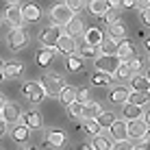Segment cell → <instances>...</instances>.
<instances>
[{
  "instance_id": "6da1fadb",
  "label": "cell",
  "mask_w": 150,
  "mask_h": 150,
  "mask_svg": "<svg viewBox=\"0 0 150 150\" xmlns=\"http://www.w3.org/2000/svg\"><path fill=\"white\" fill-rule=\"evenodd\" d=\"M122 63H124V61H122L117 54H105V52H102V54L96 57V63H94V65H96L98 72H105V74L113 76V74H115V70L120 68Z\"/></svg>"
},
{
  "instance_id": "7a4b0ae2",
  "label": "cell",
  "mask_w": 150,
  "mask_h": 150,
  "mask_svg": "<svg viewBox=\"0 0 150 150\" xmlns=\"http://www.w3.org/2000/svg\"><path fill=\"white\" fill-rule=\"evenodd\" d=\"M150 126L144 122V117H137V120H126V137L135 139V142H144L148 137Z\"/></svg>"
},
{
  "instance_id": "3957f363",
  "label": "cell",
  "mask_w": 150,
  "mask_h": 150,
  "mask_svg": "<svg viewBox=\"0 0 150 150\" xmlns=\"http://www.w3.org/2000/svg\"><path fill=\"white\" fill-rule=\"evenodd\" d=\"M74 18V11L68 7L65 2H59L50 9V24H57V26H65L70 20Z\"/></svg>"
},
{
  "instance_id": "277c9868",
  "label": "cell",
  "mask_w": 150,
  "mask_h": 150,
  "mask_svg": "<svg viewBox=\"0 0 150 150\" xmlns=\"http://www.w3.org/2000/svg\"><path fill=\"white\" fill-rule=\"evenodd\" d=\"M22 96L26 98L28 102H41L46 98V89H44V85H41V81H28V83H24L22 85Z\"/></svg>"
},
{
  "instance_id": "5b68a950",
  "label": "cell",
  "mask_w": 150,
  "mask_h": 150,
  "mask_svg": "<svg viewBox=\"0 0 150 150\" xmlns=\"http://www.w3.org/2000/svg\"><path fill=\"white\" fill-rule=\"evenodd\" d=\"M41 85L46 89V96H59V91L63 89V76L57 74V72H48L41 79Z\"/></svg>"
},
{
  "instance_id": "8992f818",
  "label": "cell",
  "mask_w": 150,
  "mask_h": 150,
  "mask_svg": "<svg viewBox=\"0 0 150 150\" xmlns=\"http://www.w3.org/2000/svg\"><path fill=\"white\" fill-rule=\"evenodd\" d=\"M61 35H63L61 26H57V24H50V26H46V28L39 33V44L44 46V48H54Z\"/></svg>"
},
{
  "instance_id": "52a82bcc",
  "label": "cell",
  "mask_w": 150,
  "mask_h": 150,
  "mask_svg": "<svg viewBox=\"0 0 150 150\" xmlns=\"http://www.w3.org/2000/svg\"><path fill=\"white\" fill-rule=\"evenodd\" d=\"M57 52L63 54V57H70V54H76V50H79V46H76V37H72V35L63 33L57 41Z\"/></svg>"
},
{
  "instance_id": "ba28073f",
  "label": "cell",
  "mask_w": 150,
  "mask_h": 150,
  "mask_svg": "<svg viewBox=\"0 0 150 150\" xmlns=\"http://www.w3.org/2000/svg\"><path fill=\"white\" fill-rule=\"evenodd\" d=\"M7 44H9L11 50H22L24 46L28 44V33L24 28H13L11 33H9V37H7Z\"/></svg>"
},
{
  "instance_id": "9c48e42d",
  "label": "cell",
  "mask_w": 150,
  "mask_h": 150,
  "mask_svg": "<svg viewBox=\"0 0 150 150\" xmlns=\"http://www.w3.org/2000/svg\"><path fill=\"white\" fill-rule=\"evenodd\" d=\"M4 22H7L11 28H22V24H24L22 9H20L18 4H9L7 11H4Z\"/></svg>"
},
{
  "instance_id": "30bf717a",
  "label": "cell",
  "mask_w": 150,
  "mask_h": 150,
  "mask_svg": "<svg viewBox=\"0 0 150 150\" xmlns=\"http://www.w3.org/2000/svg\"><path fill=\"white\" fill-rule=\"evenodd\" d=\"M22 115V111H20V107L18 105H13V102H4V107H2V111H0V117H2L7 124H13V122H18V117Z\"/></svg>"
},
{
  "instance_id": "8fae6325",
  "label": "cell",
  "mask_w": 150,
  "mask_h": 150,
  "mask_svg": "<svg viewBox=\"0 0 150 150\" xmlns=\"http://www.w3.org/2000/svg\"><path fill=\"white\" fill-rule=\"evenodd\" d=\"M133 52H135V44H133L131 39L124 37V39L117 41V50H115V54L120 57L122 61H128V59L133 57Z\"/></svg>"
},
{
  "instance_id": "7c38bea8",
  "label": "cell",
  "mask_w": 150,
  "mask_h": 150,
  "mask_svg": "<svg viewBox=\"0 0 150 150\" xmlns=\"http://www.w3.org/2000/svg\"><path fill=\"white\" fill-rule=\"evenodd\" d=\"M46 144L52 148H63L65 146V133L59 131V128H50L46 133Z\"/></svg>"
},
{
  "instance_id": "4fadbf2b",
  "label": "cell",
  "mask_w": 150,
  "mask_h": 150,
  "mask_svg": "<svg viewBox=\"0 0 150 150\" xmlns=\"http://www.w3.org/2000/svg\"><path fill=\"white\" fill-rule=\"evenodd\" d=\"M109 133H111V139H115V142H120V139H126V120H120V117H115L113 124L109 126Z\"/></svg>"
},
{
  "instance_id": "5bb4252c",
  "label": "cell",
  "mask_w": 150,
  "mask_h": 150,
  "mask_svg": "<svg viewBox=\"0 0 150 150\" xmlns=\"http://www.w3.org/2000/svg\"><path fill=\"white\" fill-rule=\"evenodd\" d=\"M22 9V15H24V22H37V20L41 18V9L37 7L35 2H26Z\"/></svg>"
},
{
  "instance_id": "9a60e30c",
  "label": "cell",
  "mask_w": 150,
  "mask_h": 150,
  "mask_svg": "<svg viewBox=\"0 0 150 150\" xmlns=\"http://www.w3.org/2000/svg\"><path fill=\"white\" fill-rule=\"evenodd\" d=\"M122 115H124V120L144 117V107H137V105H133V102H124L122 105Z\"/></svg>"
},
{
  "instance_id": "2e32d148",
  "label": "cell",
  "mask_w": 150,
  "mask_h": 150,
  "mask_svg": "<svg viewBox=\"0 0 150 150\" xmlns=\"http://www.w3.org/2000/svg\"><path fill=\"white\" fill-rule=\"evenodd\" d=\"M83 37H85V44H89V46H100L105 33H102L98 26H91V28H87V30H83Z\"/></svg>"
},
{
  "instance_id": "e0dca14e",
  "label": "cell",
  "mask_w": 150,
  "mask_h": 150,
  "mask_svg": "<svg viewBox=\"0 0 150 150\" xmlns=\"http://www.w3.org/2000/svg\"><path fill=\"white\" fill-rule=\"evenodd\" d=\"M91 148H94V150H113L111 135H102V133L94 135V139H91Z\"/></svg>"
},
{
  "instance_id": "ac0fdd59",
  "label": "cell",
  "mask_w": 150,
  "mask_h": 150,
  "mask_svg": "<svg viewBox=\"0 0 150 150\" xmlns=\"http://www.w3.org/2000/svg\"><path fill=\"white\" fill-rule=\"evenodd\" d=\"M22 122L26 124L28 128H41V126H44V120H41L39 111H26L22 115Z\"/></svg>"
},
{
  "instance_id": "d6986e66",
  "label": "cell",
  "mask_w": 150,
  "mask_h": 150,
  "mask_svg": "<svg viewBox=\"0 0 150 150\" xmlns=\"http://www.w3.org/2000/svg\"><path fill=\"white\" fill-rule=\"evenodd\" d=\"M28 131H30V128H28L24 122H22V124H15V126L11 128V137H13L18 144H26V142H28V137H30V135H28Z\"/></svg>"
},
{
  "instance_id": "ffe728a7",
  "label": "cell",
  "mask_w": 150,
  "mask_h": 150,
  "mask_svg": "<svg viewBox=\"0 0 150 150\" xmlns=\"http://www.w3.org/2000/svg\"><path fill=\"white\" fill-rule=\"evenodd\" d=\"M111 9L109 0H89V11L96 15V18H105V13Z\"/></svg>"
},
{
  "instance_id": "44dd1931",
  "label": "cell",
  "mask_w": 150,
  "mask_h": 150,
  "mask_svg": "<svg viewBox=\"0 0 150 150\" xmlns=\"http://www.w3.org/2000/svg\"><path fill=\"white\" fill-rule=\"evenodd\" d=\"M128 94H131V91L126 89V87H113L111 89V94H109V100L111 102H115V105H124V102L128 100Z\"/></svg>"
},
{
  "instance_id": "7402d4cb",
  "label": "cell",
  "mask_w": 150,
  "mask_h": 150,
  "mask_svg": "<svg viewBox=\"0 0 150 150\" xmlns=\"http://www.w3.org/2000/svg\"><path fill=\"white\" fill-rule=\"evenodd\" d=\"M22 72H24V65L20 63V61H9V63H4V79H18Z\"/></svg>"
},
{
  "instance_id": "603a6c76",
  "label": "cell",
  "mask_w": 150,
  "mask_h": 150,
  "mask_svg": "<svg viewBox=\"0 0 150 150\" xmlns=\"http://www.w3.org/2000/svg\"><path fill=\"white\" fill-rule=\"evenodd\" d=\"M131 87H133V91H148V89H150V81H148V76L133 74V76H131Z\"/></svg>"
},
{
  "instance_id": "cb8c5ba5",
  "label": "cell",
  "mask_w": 150,
  "mask_h": 150,
  "mask_svg": "<svg viewBox=\"0 0 150 150\" xmlns=\"http://www.w3.org/2000/svg\"><path fill=\"white\" fill-rule=\"evenodd\" d=\"M54 50L52 48H41L39 52H37V65H41V68H48L50 63L54 61Z\"/></svg>"
},
{
  "instance_id": "d4e9b609",
  "label": "cell",
  "mask_w": 150,
  "mask_h": 150,
  "mask_svg": "<svg viewBox=\"0 0 150 150\" xmlns=\"http://www.w3.org/2000/svg\"><path fill=\"white\" fill-rule=\"evenodd\" d=\"M76 91H79L76 87H72V85H63V89L59 91V96H57V98H59V100L63 102L65 107H68L70 102H74V100H76Z\"/></svg>"
},
{
  "instance_id": "484cf974",
  "label": "cell",
  "mask_w": 150,
  "mask_h": 150,
  "mask_svg": "<svg viewBox=\"0 0 150 150\" xmlns=\"http://www.w3.org/2000/svg\"><path fill=\"white\" fill-rule=\"evenodd\" d=\"M83 30H85V26H83V22L76 18V15L70 20L68 24H65V33L72 35V37H79V35H83Z\"/></svg>"
},
{
  "instance_id": "4316f807",
  "label": "cell",
  "mask_w": 150,
  "mask_h": 150,
  "mask_svg": "<svg viewBox=\"0 0 150 150\" xmlns=\"http://www.w3.org/2000/svg\"><path fill=\"white\" fill-rule=\"evenodd\" d=\"M126 102H133V105H137V107H146L150 102V96H148V91H131Z\"/></svg>"
},
{
  "instance_id": "83f0119b",
  "label": "cell",
  "mask_w": 150,
  "mask_h": 150,
  "mask_svg": "<svg viewBox=\"0 0 150 150\" xmlns=\"http://www.w3.org/2000/svg\"><path fill=\"white\" fill-rule=\"evenodd\" d=\"M109 37H113L115 41H120V39H124L126 37V26L117 20V22H113V24H109Z\"/></svg>"
},
{
  "instance_id": "f1b7e54d",
  "label": "cell",
  "mask_w": 150,
  "mask_h": 150,
  "mask_svg": "<svg viewBox=\"0 0 150 150\" xmlns=\"http://www.w3.org/2000/svg\"><path fill=\"white\" fill-rule=\"evenodd\" d=\"M65 68H68V72H81L83 70V57L81 54H70L65 59Z\"/></svg>"
},
{
  "instance_id": "f546056e",
  "label": "cell",
  "mask_w": 150,
  "mask_h": 150,
  "mask_svg": "<svg viewBox=\"0 0 150 150\" xmlns=\"http://www.w3.org/2000/svg\"><path fill=\"white\" fill-rule=\"evenodd\" d=\"M85 120V124H83V128H85L89 135H98V133H102V126L98 124L96 117H83Z\"/></svg>"
},
{
  "instance_id": "4dcf8cb0",
  "label": "cell",
  "mask_w": 150,
  "mask_h": 150,
  "mask_svg": "<svg viewBox=\"0 0 150 150\" xmlns=\"http://www.w3.org/2000/svg\"><path fill=\"white\" fill-rule=\"evenodd\" d=\"M111 83V76L109 74H105V72H94L91 74V85H96V87H107Z\"/></svg>"
},
{
  "instance_id": "1f68e13d",
  "label": "cell",
  "mask_w": 150,
  "mask_h": 150,
  "mask_svg": "<svg viewBox=\"0 0 150 150\" xmlns=\"http://www.w3.org/2000/svg\"><path fill=\"white\" fill-rule=\"evenodd\" d=\"M100 50H102L105 54H115L117 41L113 39V37H102V41H100Z\"/></svg>"
},
{
  "instance_id": "d6a6232c",
  "label": "cell",
  "mask_w": 150,
  "mask_h": 150,
  "mask_svg": "<svg viewBox=\"0 0 150 150\" xmlns=\"http://www.w3.org/2000/svg\"><path fill=\"white\" fill-rule=\"evenodd\" d=\"M96 120H98V124L102 126V131H105V128H109L111 124H113V120H115V113H113V111H102Z\"/></svg>"
},
{
  "instance_id": "836d02e7",
  "label": "cell",
  "mask_w": 150,
  "mask_h": 150,
  "mask_svg": "<svg viewBox=\"0 0 150 150\" xmlns=\"http://www.w3.org/2000/svg\"><path fill=\"white\" fill-rule=\"evenodd\" d=\"M100 113H102V107L98 102H87L85 111H83V117H98Z\"/></svg>"
},
{
  "instance_id": "e575fe53",
  "label": "cell",
  "mask_w": 150,
  "mask_h": 150,
  "mask_svg": "<svg viewBox=\"0 0 150 150\" xmlns=\"http://www.w3.org/2000/svg\"><path fill=\"white\" fill-rule=\"evenodd\" d=\"M65 109H68V115H70V117H83L85 105H81L79 100H74V102H70V105L65 107Z\"/></svg>"
},
{
  "instance_id": "d590c367",
  "label": "cell",
  "mask_w": 150,
  "mask_h": 150,
  "mask_svg": "<svg viewBox=\"0 0 150 150\" xmlns=\"http://www.w3.org/2000/svg\"><path fill=\"white\" fill-rule=\"evenodd\" d=\"M98 54H102V50H100V46H89V44H85L81 48V57H87V59H96Z\"/></svg>"
},
{
  "instance_id": "8d00e7d4",
  "label": "cell",
  "mask_w": 150,
  "mask_h": 150,
  "mask_svg": "<svg viewBox=\"0 0 150 150\" xmlns=\"http://www.w3.org/2000/svg\"><path fill=\"white\" fill-rule=\"evenodd\" d=\"M113 76H115V79H117V81H126V79H131V76H133V72H131V70H128V65H126V61H124V63L120 65V68H117V70H115V74H113Z\"/></svg>"
},
{
  "instance_id": "74e56055",
  "label": "cell",
  "mask_w": 150,
  "mask_h": 150,
  "mask_svg": "<svg viewBox=\"0 0 150 150\" xmlns=\"http://www.w3.org/2000/svg\"><path fill=\"white\" fill-rule=\"evenodd\" d=\"M113 150H135V144L126 137V139H120V142L113 144Z\"/></svg>"
},
{
  "instance_id": "f35d334b",
  "label": "cell",
  "mask_w": 150,
  "mask_h": 150,
  "mask_svg": "<svg viewBox=\"0 0 150 150\" xmlns=\"http://www.w3.org/2000/svg\"><path fill=\"white\" fill-rule=\"evenodd\" d=\"M126 65H128V70L135 74V72H139L142 70V59H137V57H131V59L126 61Z\"/></svg>"
},
{
  "instance_id": "ab89813d",
  "label": "cell",
  "mask_w": 150,
  "mask_h": 150,
  "mask_svg": "<svg viewBox=\"0 0 150 150\" xmlns=\"http://www.w3.org/2000/svg\"><path fill=\"white\" fill-rule=\"evenodd\" d=\"M76 100H79L81 105H87V102H89V89H87V87L79 89V91H76Z\"/></svg>"
},
{
  "instance_id": "60d3db41",
  "label": "cell",
  "mask_w": 150,
  "mask_h": 150,
  "mask_svg": "<svg viewBox=\"0 0 150 150\" xmlns=\"http://www.w3.org/2000/svg\"><path fill=\"white\" fill-rule=\"evenodd\" d=\"M105 20H107V24H113V22H117V7H111L109 11L105 13Z\"/></svg>"
},
{
  "instance_id": "b9f144b4",
  "label": "cell",
  "mask_w": 150,
  "mask_h": 150,
  "mask_svg": "<svg viewBox=\"0 0 150 150\" xmlns=\"http://www.w3.org/2000/svg\"><path fill=\"white\" fill-rule=\"evenodd\" d=\"M65 4H68V7L72 9V11H81L83 7H85V2H83V0H65Z\"/></svg>"
},
{
  "instance_id": "7bdbcfd3",
  "label": "cell",
  "mask_w": 150,
  "mask_h": 150,
  "mask_svg": "<svg viewBox=\"0 0 150 150\" xmlns=\"http://www.w3.org/2000/svg\"><path fill=\"white\" fill-rule=\"evenodd\" d=\"M142 24H144L146 28H150V7L142 11Z\"/></svg>"
},
{
  "instance_id": "ee69618b",
  "label": "cell",
  "mask_w": 150,
  "mask_h": 150,
  "mask_svg": "<svg viewBox=\"0 0 150 150\" xmlns=\"http://www.w3.org/2000/svg\"><path fill=\"white\" fill-rule=\"evenodd\" d=\"M135 150H150V131H148V137L144 142H139V146H135Z\"/></svg>"
},
{
  "instance_id": "f6af8a7d",
  "label": "cell",
  "mask_w": 150,
  "mask_h": 150,
  "mask_svg": "<svg viewBox=\"0 0 150 150\" xmlns=\"http://www.w3.org/2000/svg\"><path fill=\"white\" fill-rule=\"evenodd\" d=\"M120 7H122V9H135V7H137V0H122Z\"/></svg>"
},
{
  "instance_id": "bcb514c9",
  "label": "cell",
  "mask_w": 150,
  "mask_h": 150,
  "mask_svg": "<svg viewBox=\"0 0 150 150\" xmlns=\"http://www.w3.org/2000/svg\"><path fill=\"white\" fill-rule=\"evenodd\" d=\"M148 7H150V0H137V7H135V9L144 11V9H148Z\"/></svg>"
},
{
  "instance_id": "7dc6e473",
  "label": "cell",
  "mask_w": 150,
  "mask_h": 150,
  "mask_svg": "<svg viewBox=\"0 0 150 150\" xmlns=\"http://www.w3.org/2000/svg\"><path fill=\"white\" fill-rule=\"evenodd\" d=\"M4 133H7V122H4L2 117H0V137H2Z\"/></svg>"
},
{
  "instance_id": "c3c4849f",
  "label": "cell",
  "mask_w": 150,
  "mask_h": 150,
  "mask_svg": "<svg viewBox=\"0 0 150 150\" xmlns=\"http://www.w3.org/2000/svg\"><path fill=\"white\" fill-rule=\"evenodd\" d=\"M2 79H4V61L0 59V81H2Z\"/></svg>"
},
{
  "instance_id": "681fc988",
  "label": "cell",
  "mask_w": 150,
  "mask_h": 150,
  "mask_svg": "<svg viewBox=\"0 0 150 150\" xmlns=\"http://www.w3.org/2000/svg\"><path fill=\"white\" fill-rule=\"evenodd\" d=\"M79 150H94V148H91V144H81Z\"/></svg>"
},
{
  "instance_id": "f907efd6",
  "label": "cell",
  "mask_w": 150,
  "mask_h": 150,
  "mask_svg": "<svg viewBox=\"0 0 150 150\" xmlns=\"http://www.w3.org/2000/svg\"><path fill=\"white\" fill-rule=\"evenodd\" d=\"M144 122H146V124H148V126H150V109H148L146 113H144Z\"/></svg>"
},
{
  "instance_id": "816d5d0a",
  "label": "cell",
  "mask_w": 150,
  "mask_h": 150,
  "mask_svg": "<svg viewBox=\"0 0 150 150\" xmlns=\"http://www.w3.org/2000/svg\"><path fill=\"white\" fill-rule=\"evenodd\" d=\"M109 4H111V7H120L122 0H109Z\"/></svg>"
},
{
  "instance_id": "f5cc1de1",
  "label": "cell",
  "mask_w": 150,
  "mask_h": 150,
  "mask_svg": "<svg viewBox=\"0 0 150 150\" xmlns=\"http://www.w3.org/2000/svg\"><path fill=\"white\" fill-rule=\"evenodd\" d=\"M4 102H7V98H4L2 94H0V111H2V107H4Z\"/></svg>"
},
{
  "instance_id": "db71d44e",
  "label": "cell",
  "mask_w": 150,
  "mask_h": 150,
  "mask_svg": "<svg viewBox=\"0 0 150 150\" xmlns=\"http://www.w3.org/2000/svg\"><path fill=\"white\" fill-rule=\"evenodd\" d=\"M146 50H148V52H150V37L146 39Z\"/></svg>"
},
{
  "instance_id": "11a10c76",
  "label": "cell",
  "mask_w": 150,
  "mask_h": 150,
  "mask_svg": "<svg viewBox=\"0 0 150 150\" xmlns=\"http://www.w3.org/2000/svg\"><path fill=\"white\" fill-rule=\"evenodd\" d=\"M9 2H11V4H18V2H20V0H9Z\"/></svg>"
},
{
  "instance_id": "9f6ffc18",
  "label": "cell",
  "mask_w": 150,
  "mask_h": 150,
  "mask_svg": "<svg viewBox=\"0 0 150 150\" xmlns=\"http://www.w3.org/2000/svg\"><path fill=\"white\" fill-rule=\"evenodd\" d=\"M26 150H37V148H35V146H30V148H26Z\"/></svg>"
},
{
  "instance_id": "6f0895ef",
  "label": "cell",
  "mask_w": 150,
  "mask_h": 150,
  "mask_svg": "<svg viewBox=\"0 0 150 150\" xmlns=\"http://www.w3.org/2000/svg\"><path fill=\"white\" fill-rule=\"evenodd\" d=\"M146 76H148V81H150V72H148V74H146Z\"/></svg>"
},
{
  "instance_id": "680465c9",
  "label": "cell",
  "mask_w": 150,
  "mask_h": 150,
  "mask_svg": "<svg viewBox=\"0 0 150 150\" xmlns=\"http://www.w3.org/2000/svg\"><path fill=\"white\" fill-rule=\"evenodd\" d=\"M148 96H150V89H148Z\"/></svg>"
}]
</instances>
